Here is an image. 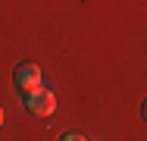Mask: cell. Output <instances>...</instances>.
Segmentation results:
<instances>
[{"mask_svg":"<svg viewBox=\"0 0 147 141\" xmlns=\"http://www.w3.org/2000/svg\"><path fill=\"white\" fill-rule=\"evenodd\" d=\"M141 116L147 119V97H144V104H141Z\"/></svg>","mask_w":147,"mask_h":141,"instance_id":"277c9868","label":"cell"},{"mask_svg":"<svg viewBox=\"0 0 147 141\" xmlns=\"http://www.w3.org/2000/svg\"><path fill=\"white\" fill-rule=\"evenodd\" d=\"M25 110L31 113V116H50V113L57 110V94L50 91V88H38V91H31V94H25Z\"/></svg>","mask_w":147,"mask_h":141,"instance_id":"7a4b0ae2","label":"cell"},{"mask_svg":"<svg viewBox=\"0 0 147 141\" xmlns=\"http://www.w3.org/2000/svg\"><path fill=\"white\" fill-rule=\"evenodd\" d=\"M13 85H16L19 94H31V91H38L44 85V69L38 63H19L13 69Z\"/></svg>","mask_w":147,"mask_h":141,"instance_id":"6da1fadb","label":"cell"},{"mask_svg":"<svg viewBox=\"0 0 147 141\" xmlns=\"http://www.w3.org/2000/svg\"><path fill=\"white\" fill-rule=\"evenodd\" d=\"M59 141H88V138H85L82 132H63V135H59Z\"/></svg>","mask_w":147,"mask_h":141,"instance_id":"3957f363","label":"cell"}]
</instances>
